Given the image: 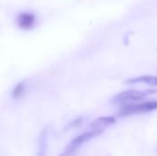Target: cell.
I'll return each mask as SVG.
<instances>
[{
	"label": "cell",
	"instance_id": "2",
	"mask_svg": "<svg viewBox=\"0 0 157 156\" xmlns=\"http://www.w3.org/2000/svg\"><path fill=\"white\" fill-rule=\"evenodd\" d=\"M147 97L145 91L135 90V89H129L123 92H121L115 96L110 100V103L114 106H123L126 104H131L134 102H139L144 99Z\"/></svg>",
	"mask_w": 157,
	"mask_h": 156
},
{
	"label": "cell",
	"instance_id": "3",
	"mask_svg": "<svg viewBox=\"0 0 157 156\" xmlns=\"http://www.w3.org/2000/svg\"><path fill=\"white\" fill-rule=\"evenodd\" d=\"M100 135L98 132L95 131H86L80 135H78L77 137H75V139H73L70 143L65 147V149L63 150V154L68 156H74L75 154L76 153V151L86 143H87L88 141L92 140L93 138L97 137Z\"/></svg>",
	"mask_w": 157,
	"mask_h": 156
},
{
	"label": "cell",
	"instance_id": "4",
	"mask_svg": "<svg viewBox=\"0 0 157 156\" xmlns=\"http://www.w3.org/2000/svg\"><path fill=\"white\" fill-rule=\"evenodd\" d=\"M16 23L20 29L30 30L36 25V16L32 12H20L17 15Z\"/></svg>",
	"mask_w": 157,
	"mask_h": 156
},
{
	"label": "cell",
	"instance_id": "9",
	"mask_svg": "<svg viewBox=\"0 0 157 156\" xmlns=\"http://www.w3.org/2000/svg\"><path fill=\"white\" fill-rule=\"evenodd\" d=\"M145 92H146V94H147V95H157V86L154 87V88L147 89Z\"/></svg>",
	"mask_w": 157,
	"mask_h": 156
},
{
	"label": "cell",
	"instance_id": "10",
	"mask_svg": "<svg viewBox=\"0 0 157 156\" xmlns=\"http://www.w3.org/2000/svg\"><path fill=\"white\" fill-rule=\"evenodd\" d=\"M59 156H68V155H66V154H64L63 153V154H60Z\"/></svg>",
	"mask_w": 157,
	"mask_h": 156
},
{
	"label": "cell",
	"instance_id": "6",
	"mask_svg": "<svg viewBox=\"0 0 157 156\" xmlns=\"http://www.w3.org/2000/svg\"><path fill=\"white\" fill-rule=\"evenodd\" d=\"M126 85H135V84H145L153 87L157 86V75H140L137 77L130 78L124 82Z\"/></svg>",
	"mask_w": 157,
	"mask_h": 156
},
{
	"label": "cell",
	"instance_id": "8",
	"mask_svg": "<svg viewBox=\"0 0 157 156\" xmlns=\"http://www.w3.org/2000/svg\"><path fill=\"white\" fill-rule=\"evenodd\" d=\"M83 117H78L76 119H75L74 120H72L71 122H69L65 128H64V131H70V130H73V129H75V128H78L79 126H81L83 124Z\"/></svg>",
	"mask_w": 157,
	"mask_h": 156
},
{
	"label": "cell",
	"instance_id": "7",
	"mask_svg": "<svg viewBox=\"0 0 157 156\" xmlns=\"http://www.w3.org/2000/svg\"><path fill=\"white\" fill-rule=\"evenodd\" d=\"M26 86H27V81H20L18 82L12 89L11 91V97L13 99H19L21 98L25 92H26Z\"/></svg>",
	"mask_w": 157,
	"mask_h": 156
},
{
	"label": "cell",
	"instance_id": "5",
	"mask_svg": "<svg viewBox=\"0 0 157 156\" xmlns=\"http://www.w3.org/2000/svg\"><path fill=\"white\" fill-rule=\"evenodd\" d=\"M117 121L116 117L114 116H104V117H99L96 119L91 124H90V130L95 131L101 134L108 127L115 124Z\"/></svg>",
	"mask_w": 157,
	"mask_h": 156
},
{
	"label": "cell",
	"instance_id": "1",
	"mask_svg": "<svg viewBox=\"0 0 157 156\" xmlns=\"http://www.w3.org/2000/svg\"><path fill=\"white\" fill-rule=\"evenodd\" d=\"M157 110V100H150L144 102H134L121 106L116 112V118H126L133 115L146 114Z\"/></svg>",
	"mask_w": 157,
	"mask_h": 156
}]
</instances>
